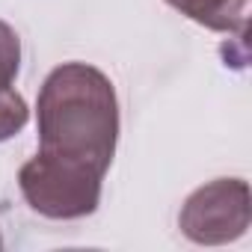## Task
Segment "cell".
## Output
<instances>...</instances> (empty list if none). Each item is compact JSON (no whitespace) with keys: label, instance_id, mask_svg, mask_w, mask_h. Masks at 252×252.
I'll use <instances>...</instances> for the list:
<instances>
[{"label":"cell","instance_id":"1","mask_svg":"<svg viewBox=\"0 0 252 252\" xmlns=\"http://www.w3.org/2000/svg\"><path fill=\"white\" fill-rule=\"evenodd\" d=\"M39 152L107 172L119 140V101L110 77L86 63L57 65L36 101Z\"/></svg>","mask_w":252,"mask_h":252},{"label":"cell","instance_id":"2","mask_svg":"<svg viewBox=\"0 0 252 252\" xmlns=\"http://www.w3.org/2000/svg\"><path fill=\"white\" fill-rule=\"evenodd\" d=\"M104 175L92 166L36 155L18 172V187L27 205L48 220H80L98 211Z\"/></svg>","mask_w":252,"mask_h":252},{"label":"cell","instance_id":"3","mask_svg":"<svg viewBox=\"0 0 252 252\" xmlns=\"http://www.w3.org/2000/svg\"><path fill=\"white\" fill-rule=\"evenodd\" d=\"M252 222V196L243 178H217L193 190L178 214L184 237L202 246L231 243Z\"/></svg>","mask_w":252,"mask_h":252},{"label":"cell","instance_id":"4","mask_svg":"<svg viewBox=\"0 0 252 252\" xmlns=\"http://www.w3.org/2000/svg\"><path fill=\"white\" fill-rule=\"evenodd\" d=\"M166 3L208 30L234 33L240 39L246 36L252 0H166Z\"/></svg>","mask_w":252,"mask_h":252},{"label":"cell","instance_id":"5","mask_svg":"<svg viewBox=\"0 0 252 252\" xmlns=\"http://www.w3.org/2000/svg\"><path fill=\"white\" fill-rule=\"evenodd\" d=\"M30 119V110H27V101L12 89H3L0 92V143L3 140H12L15 134H21V128Z\"/></svg>","mask_w":252,"mask_h":252},{"label":"cell","instance_id":"6","mask_svg":"<svg viewBox=\"0 0 252 252\" xmlns=\"http://www.w3.org/2000/svg\"><path fill=\"white\" fill-rule=\"evenodd\" d=\"M18 68H21V39L6 21H0V92L12 89Z\"/></svg>","mask_w":252,"mask_h":252},{"label":"cell","instance_id":"7","mask_svg":"<svg viewBox=\"0 0 252 252\" xmlns=\"http://www.w3.org/2000/svg\"><path fill=\"white\" fill-rule=\"evenodd\" d=\"M0 249H3V237H0Z\"/></svg>","mask_w":252,"mask_h":252}]
</instances>
